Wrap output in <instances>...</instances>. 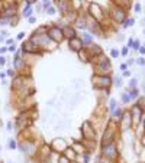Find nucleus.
Instances as JSON below:
<instances>
[{"mask_svg": "<svg viewBox=\"0 0 145 163\" xmlns=\"http://www.w3.org/2000/svg\"><path fill=\"white\" fill-rule=\"evenodd\" d=\"M116 131H118V127L115 126V121L110 120L103 131V136H102V147L106 144H110L116 140Z\"/></svg>", "mask_w": 145, "mask_h": 163, "instance_id": "f257e3e1", "label": "nucleus"}, {"mask_svg": "<svg viewBox=\"0 0 145 163\" xmlns=\"http://www.w3.org/2000/svg\"><path fill=\"white\" fill-rule=\"evenodd\" d=\"M32 115H34L32 110H25L23 113H21L18 115V118H16V128L18 130H26L28 127H31L32 126V120H34Z\"/></svg>", "mask_w": 145, "mask_h": 163, "instance_id": "f03ea898", "label": "nucleus"}, {"mask_svg": "<svg viewBox=\"0 0 145 163\" xmlns=\"http://www.w3.org/2000/svg\"><path fill=\"white\" fill-rule=\"evenodd\" d=\"M91 82H93V87L96 90H104V88H109L113 84V81L109 75H93Z\"/></svg>", "mask_w": 145, "mask_h": 163, "instance_id": "7ed1b4c3", "label": "nucleus"}, {"mask_svg": "<svg viewBox=\"0 0 145 163\" xmlns=\"http://www.w3.org/2000/svg\"><path fill=\"white\" fill-rule=\"evenodd\" d=\"M118 154L119 153H118V147H116V143L115 141L102 147V157H104L106 160H109L112 163L118 159Z\"/></svg>", "mask_w": 145, "mask_h": 163, "instance_id": "20e7f679", "label": "nucleus"}, {"mask_svg": "<svg viewBox=\"0 0 145 163\" xmlns=\"http://www.w3.org/2000/svg\"><path fill=\"white\" fill-rule=\"evenodd\" d=\"M110 16L112 19L116 22V23H123L126 19H128V13H126V9L120 5H116L113 6L112 12H110Z\"/></svg>", "mask_w": 145, "mask_h": 163, "instance_id": "39448f33", "label": "nucleus"}, {"mask_svg": "<svg viewBox=\"0 0 145 163\" xmlns=\"http://www.w3.org/2000/svg\"><path fill=\"white\" fill-rule=\"evenodd\" d=\"M80 133H81V139L83 140H94L96 139V131H94V127L91 126L90 121H84L81 128H80Z\"/></svg>", "mask_w": 145, "mask_h": 163, "instance_id": "423d86ee", "label": "nucleus"}, {"mask_svg": "<svg viewBox=\"0 0 145 163\" xmlns=\"http://www.w3.org/2000/svg\"><path fill=\"white\" fill-rule=\"evenodd\" d=\"M19 147H21L22 153H23L26 157H34V156L38 154V151H36V144H35L32 140H25Z\"/></svg>", "mask_w": 145, "mask_h": 163, "instance_id": "0eeeda50", "label": "nucleus"}, {"mask_svg": "<svg viewBox=\"0 0 145 163\" xmlns=\"http://www.w3.org/2000/svg\"><path fill=\"white\" fill-rule=\"evenodd\" d=\"M47 35L49 36V39L54 42V43H61L64 41V36H63V29L61 26H51L48 28V32Z\"/></svg>", "mask_w": 145, "mask_h": 163, "instance_id": "6e6552de", "label": "nucleus"}, {"mask_svg": "<svg viewBox=\"0 0 145 163\" xmlns=\"http://www.w3.org/2000/svg\"><path fill=\"white\" fill-rule=\"evenodd\" d=\"M89 13H90V18L94 19L96 22H102L104 19V13H103V9L97 5V3H91L90 7H89Z\"/></svg>", "mask_w": 145, "mask_h": 163, "instance_id": "1a4fd4ad", "label": "nucleus"}, {"mask_svg": "<svg viewBox=\"0 0 145 163\" xmlns=\"http://www.w3.org/2000/svg\"><path fill=\"white\" fill-rule=\"evenodd\" d=\"M49 146H51L52 151H55V153H58V154H63V151L68 147V143H67L64 139H61V137L58 139V137H57V139L52 140V143H51Z\"/></svg>", "mask_w": 145, "mask_h": 163, "instance_id": "9d476101", "label": "nucleus"}, {"mask_svg": "<svg viewBox=\"0 0 145 163\" xmlns=\"http://www.w3.org/2000/svg\"><path fill=\"white\" fill-rule=\"evenodd\" d=\"M131 117H132V121L135 123H139L142 121V117H144V105H141L139 103L135 104L131 110Z\"/></svg>", "mask_w": 145, "mask_h": 163, "instance_id": "9b49d317", "label": "nucleus"}, {"mask_svg": "<svg viewBox=\"0 0 145 163\" xmlns=\"http://www.w3.org/2000/svg\"><path fill=\"white\" fill-rule=\"evenodd\" d=\"M94 75H110L112 72V65H110V61H106L104 64H100V65H94Z\"/></svg>", "mask_w": 145, "mask_h": 163, "instance_id": "f8f14e48", "label": "nucleus"}, {"mask_svg": "<svg viewBox=\"0 0 145 163\" xmlns=\"http://www.w3.org/2000/svg\"><path fill=\"white\" fill-rule=\"evenodd\" d=\"M22 51H23L25 54H41L42 49H39L31 39H28V41H25V42L22 43Z\"/></svg>", "mask_w": 145, "mask_h": 163, "instance_id": "ddd939ff", "label": "nucleus"}, {"mask_svg": "<svg viewBox=\"0 0 145 163\" xmlns=\"http://www.w3.org/2000/svg\"><path fill=\"white\" fill-rule=\"evenodd\" d=\"M132 117H131V113H125L123 114V117L120 118V121L118 123V126L120 127V130H123V131H126V130H129L131 127H132Z\"/></svg>", "mask_w": 145, "mask_h": 163, "instance_id": "4468645a", "label": "nucleus"}, {"mask_svg": "<svg viewBox=\"0 0 145 163\" xmlns=\"http://www.w3.org/2000/svg\"><path fill=\"white\" fill-rule=\"evenodd\" d=\"M68 48L71 51H74V52H80L81 49H84V45H83V41L78 36H76V38L68 41Z\"/></svg>", "mask_w": 145, "mask_h": 163, "instance_id": "2eb2a0df", "label": "nucleus"}, {"mask_svg": "<svg viewBox=\"0 0 145 163\" xmlns=\"http://www.w3.org/2000/svg\"><path fill=\"white\" fill-rule=\"evenodd\" d=\"M63 29V36H64V39H73V38H76L77 36V31H76V28L74 26H71V25H65V26H63L61 28Z\"/></svg>", "mask_w": 145, "mask_h": 163, "instance_id": "dca6fc26", "label": "nucleus"}, {"mask_svg": "<svg viewBox=\"0 0 145 163\" xmlns=\"http://www.w3.org/2000/svg\"><path fill=\"white\" fill-rule=\"evenodd\" d=\"M86 51H87V54H89V56H90V59L91 58H94V56H99V55H102L103 54V49H102V46H99V45H90L89 48H86Z\"/></svg>", "mask_w": 145, "mask_h": 163, "instance_id": "f3484780", "label": "nucleus"}, {"mask_svg": "<svg viewBox=\"0 0 145 163\" xmlns=\"http://www.w3.org/2000/svg\"><path fill=\"white\" fill-rule=\"evenodd\" d=\"M58 9L61 10V13L65 16L70 13V9H71V3L70 0H58Z\"/></svg>", "mask_w": 145, "mask_h": 163, "instance_id": "a211bd4d", "label": "nucleus"}, {"mask_svg": "<svg viewBox=\"0 0 145 163\" xmlns=\"http://www.w3.org/2000/svg\"><path fill=\"white\" fill-rule=\"evenodd\" d=\"M63 156H64V157H67V159H68L70 162H76V160H77V156H78V154H77V153L74 151V149H73L71 146H68V147H67V149H65V150L63 151Z\"/></svg>", "mask_w": 145, "mask_h": 163, "instance_id": "6ab92c4d", "label": "nucleus"}, {"mask_svg": "<svg viewBox=\"0 0 145 163\" xmlns=\"http://www.w3.org/2000/svg\"><path fill=\"white\" fill-rule=\"evenodd\" d=\"M87 20H86V16H77V19H76V22H74V25H76V28L77 29H81V31H86L87 29Z\"/></svg>", "mask_w": 145, "mask_h": 163, "instance_id": "aec40b11", "label": "nucleus"}, {"mask_svg": "<svg viewBox=\"0 0 145 163\" xmlns=\"http://www.w3.org/2000/svg\"><path fill=\"white\" fill-rule=\"evenodd\" d=\"M80 39L83 41V45H84V46H90V45H93V36H91V33H90V32L83 31V33H81V38H80Z\"/></svg>", "mask_w": 145, "mask_h": 163, "instance_id": "412c9836", "label": "nucleus"}, {"mask_svg": "<svg viewBox=\"0 0 145 163\" xmlns=\"http://www.w3.org/2000/svg\"><path fill=\"white\" fill-rule=\"evenodd\" d=\"M71 147L74 149V151H76L77 154H84V153L87 151L86 147H84V144H83V141H78V140H76V141L73 143Z\"/></svg>", "mask_w": 145, "mask_h": 163, "instance_id": "4be33fe9", "label": "nucleus"}, {"mask_svg": "<svg viewBox=\"0 0 145 163\" xmlns=\"http://www.w3.org/2000/svg\"><path fill=\"white\" fill-rule=\"evenodd\" d=\"M13 65H15V71H22L23 67H25V61H23V56H16L15 55V59H13Z\"/></svg>", "mask_w": 145, "mask_h": 163, "instance_id": "5701e85b", "label": "nucleus"}, {"mask_svg": "<svg viewBox=\"0 0 145 163\" xmlns=\"http://www.w3.org/2000/svg\"><path fill=\"white\" fill-rule=\"evenodd\" d=\"M78 54V58H80V61H83V62H87V61H90V56H89V54H87V51H86V48L84 49H81L80 52H77Z\"/></svg>", "mask_w": 145, "mask_h": 163, "instance_id": "b1692460", "label": "nucleus"}, {"mask_svg": "<svg viewBox=\"0 0 145 163\" xmlns=\"http://www.w3.org/2000/svg\"><path fill=\"white\" fill-rule=\"evenodd\" d=\"M116 108H118V104H116V100H110V103H109V110H110V114H113L115 111H116Z\"/></svg>", "mask_w": 145, "mask_h": 163, "instance_id": "393cba45", "label": "nucleus"}, {"mask_svg": "<svg viewBox=\"0 0 145 163\" xmlns=\"http://www.w3.org/2000/svg\"><path fill=\"white\" fill-rule=\"evenodd\" d=\"M133 23H135V20H133L132 18H128V19L123 22V28H131V26H133Z\"/></svg>", "mask_w": 145, "mask_h": 163, "instance_id": "a878e982", "label": "nucleus"}, {"mask_svg": "<svg viewBox=\"0 0 145 163\" xmlns=\"http://www.w3.org/2000/svg\"><path fill=\"white\" fill-rule=\"evenodd\" d=\"M120 100H122V103H123V104H128V103L131 101V95H129V92L122 94V95H120Z\"/></svg>", "mask_w": 145, "mask_h": 163, "instance_id": "bb28decb", "label": "nucleus"}, {"mask_svg": "<svg viewBox=\"0 0 145 163\" xmlns=\"http://www.w3.org/2000/svg\"><path fill=\"white\" fill-rule=\"evenodd\" d=\"M8 146H9V149H10V150H15V149H18V143H16V140H15V139H10Z\"/></svg>", "mask_w": 145, "mask_h": 163, "instance_id": "cd10ccee", "label": "nucleus"}, {"mask_svg": "<svg viewBox=\"0 0 145 163\" xmlns=\"http://www.w3.org/2000/svg\"><path fill=\"white\" fill-rule=\"evenodd\" d=\"M129 95H131V100H132V98H138V95H139V91H138L136 88H133V90H129Z\"/></svg>", "mask_w": 145, "mask_h": 163, "instance_id": "c85d7f7f", "label": "nucleus"}, {"mask_svg": "<svg viewBox=\"0 0 145 163\" xmlns=\"http://www.w3.org/2000/svg\"><path fill=\"white\" fill-rule=\"evenodd\" d=\"M31 13H32V7L28 6V7L23 10V16H25V18H31Z\"/></svg>", "mask_w": 145, "mask_h": 163, "instance_id": "c756f323", "label": "nucleus"}, {"mask_svg": "<svg viewBox=\"0 0 145 163\" xmlns=\"http://www.w3.org/2000/svg\"><path fill=\"white\" fill-rule=\"evenodd\" d=\"M136 78H132L131 79V82H129V90H133V88H136Z\"/></svg>", "mask_w": 145, "mask_h": 163, "instance_id": "7c9ffc66", "label": "nucleus"}, {"mask_svg": "<svg viewBox=\"0 0 145 163\" xmlns=\"http://www.w3.org/2000/svg\"><path fill=\"white\" fill-rule=\"evenodd\" d=\"M58 163H71V162H70L67 157H64V156L61 154V156H60V159H58Z\"/></svg>", "mask_w": 145, "mask_h": 163, "instance_id": "2f4dec72", "label": "nucleus"}, {"mask_svg": "<svg viewBox=\"0 0 145 163\" xmlns=\"http://www.w3.org/2000/svg\"><path fill=\"white\" fill-rule=\"evenodd\" d=\"M110 56H112V58H118V56H119L118 49H110Z\"/></svg>", "mask_w": 145, "mask_h": 163, "instance_id": "473e14b6", "label": "nucleus"}, {"mask_svg": "<svg viewBox=\"0 0 145 163\" xmlns=\"http://www.w3.org/2000/svg\"><path fill=\"white\" fill-rule=\"evenodd\" d=\"M47 13H48V15H51V16H52V15H55V7L49 6V7L47 9Z\"/></svg>", "mask_w": 145, "mask_h": 163, "instance_id": "72a5a7b5", "label": "nucleus"}, {"mask_svg": "<svg viewBox=\"0 0 145 163\" xmlns=\"http://www.w3.org/2000/svg\"><path fill=\"white\" fill-rule=\"evenodd\" d=\"M115 85L119 88V87H122V79H120V77H116V79H115Z\"/></svg>", "mask_w": 145, "mask_h": 163, "instance_id": "f704fd0d", "label": "nucleus"}, {"mask_svg": "<svg viewBox=\"0 0 145 163\" xmlns=\"http://www.w3.org/2000/svg\"><path fill=\"white\" fill-rule=\"evenodd\" d=\"M96 163H112V162H109V160H106L104 157H99Z\"/></svg>", "mask_w": 145, "mask_h": 163, "instance_id": "c9c22d12", "label": "nucleus"}, {"mask_svg": "<svg viewBox=\"0 0 145 163\" xmlns=\"http://www.w3.org/2000/svg\"><path fill=\"white\" fill-rule=\"evenodd\" d=\"M6 62H8V61H6V58H5L3 55H0V67H3Z\"/></svg>", "mask_w": 145, "mask_h": 163, "instance_id": "e433bc0d", "label": "nucleus"}, {"mask_svg": "<svg viewBox=\"0 0 145 163\" xmlns=\"http://www.w3.org/2000/svg\"><path fill=\"white\" fill-rule=\"evenodd\" d=\"M136 64H138V65H145V59H144V58H138V59H136Z\"/></svg>", "mask_w": 145, "mask_h": 163, "instance_id": "4c0bfd02", "label": "nucleus"}, {"mask_svg": "<svg viewBox=\"0 0 145 163\" xmlns=\"http://www.w3.org/2000/svg\"><path fill=\"white\" fill-rule=\"evenodd\" d=\"M8 51L9 52H16V46L15 45H10V46H8Z\"/></svg>", "mask_w": 145, "mask_h": 163, "instance_id": "58836bf2", "label": "nucleus"}, {"mask_svg": "<svg viewBox=\"0 0 145 163\" xmlns=\"http://www.w3.org/2000/svg\"><path fill=\"white\" fill-rule=\"evenodd\" d=\"M6 75H8V77H15V71H12V68H10V69H8Z\"/></svg>", "mask_w": 145, "mask_h": 163, "instance_id": "ea45409f", "label": "nucleus"}, {"mask_svg": "<svg viewBox=\"0 0 145 163\" xmlns=\"http://www.w3.org/2000/svg\"><path fill=\"white\" fill-rule=\"evenodd\" d=\"M6 43L10 46V45H15V41H13V39H10V38H8V39H6Z\"/></svg>", "mask_w": 145, "mask_h": 163, "instance_id": "a19ab883", "label": "nucleus"}, {"mask_svg": "<svg viewBox=\"0 0 145 163\" xmlns=\"http://www.w3.org/2000/svg\"><path fill=\"white\" fill-rule=\"evenodd\" d=\"M23 36H25V33H23V32H21V33L16 36V39H18V41H22V39H23Z\"/></svg>", "mask_w": 145, "mask_h": 163, "instance_id": "79ce46f5", "label": "nucleus"}, {"mask_svg": "<svg viewBox=\"0 0 145 163\" xmlns=\"http://www.w3.org/2000/svg\"><path fill=\"white\" fill-rule=\"evenodd\" d=\"M8 51V46H3V48H0V55H3L5 52Z\"/></svg>", "mask_w": 145, "mask_h": 163, "instance_id": "37998d69", "label": "nucleus"}, {"mask_svg": "<svg viewBox=\"0 0 145 163\" xmlns=\"http://www.w3.org/2000/svg\"><path fill=\"white\" fill-rule=\"evenodd\" d=\"M135 12L136 13H141V6L139 5H135Z\"/></svg>", "mask_w": 145, "mask_h": 163, "instance_id": "c03bdc74", "label": "nucleus"}, {"mask_svg": "<svg viewBox=\"0 0 145 163\" xmlns=\"http://www.w3.org/2000/svg\"><path fill=\"white\" fill-rule=\"evenodd\" d=\"M6 127H8L6 130H8V131H10V130H12V123H10V121H8V124H6Z\"/></svg>", "mask_w": 145, "mask_h": 163, "instance_id": "a18cd8bd", "label": "nucleus"}, {"mask_svg": "<svg viewBox=\"0 0 145 163\" xmlns=\"http://www.w3.org/2000/svg\"><path fill=\"white\" fill-rule=\"evenodd\" d=\"M35 22H36V18L31 16V18H29V23H35Z\"/></svg>", "mask_w": 145, "mask_h": 163, "instance_id": "49530a36", "label": "nucleus"}, {"mask_svg": "<svg viewBox=\"0 0 145 163\" xmlns=\"http://www.w3.org/2000/svg\"><path fill=\"white\" fill-rule=\"evenodd\" d=\"M122 55H123V56L128 55V48H123V49H122Z\"/></svg>", "mask_w": 145, "mask_h": 163, "instance_id": "de8ad7c7", "label": "nucleus"}, {"mask_svg": "<svg viewBox=\"0 0 145 163\" xmlns=\"http://www.w3.org/2000/svg\"><path fill=\"white\" fill-rule=\"evenodd\" d=\"M141 144H142V146L145 147V134H144V136L141 137Z\"/></svg>", "mask_w": 145, "mask_h": 163, "instance_id": "09e8293b", "label": "nucleus"}, {"mask_svg": "<svg viewBox=\"0 0 145 163\" xmlns=\"http://www.w3.org/2000/svg\"><path fill=\"white\" fill-rule=\"evenodd\" d=\"M126 68H128V65H126V64H122V65H120V69L126 71Z\"/></svg>", "mask_w": 145, "mask_h": 163, "instance_id": "8fccbe9b", "label": "nucleus"}, {"mask_svg": "<svg viewBox=\"0 0 145 163\" xmlns=\"http://www.w3.org/2000/svg\"><path fill=\"white\" fill-rule=\"evenodd\" d=\"M131 75V71H123V77H129Z\"/></svg>", "mask_w": 145, "mask_h": 163, "instance_id": "3c124183", "label": "nucleus"}, {"mask_svg": "<svg viewBox=\"0 0 145 163\" xmlns=\"http://www.w3.org/2000/svg\"><path fill=\"white\" fill-rule=\"evenodd\" d=\"M138 51H139V52H141V54H142V55H144V54H145V48H141V46H139V49H138Z\"/></svg>", "mask_w": 145, "mask_h": 163, "instance_id": "603ef678", "label": "nucleus"}, {"mask_svg": "<svg viewBox=\"0 0 145 163\" xmlns=\"http://www.w3.org/2000/svg\"><path fill=\"white\" fill-rule=\"evenodd\" d=\"M35 2H36V0H26L28 5H32V3H35Z\"/></svg>", "mask_w": 145, "mask_h": 163, "instance_id": "864d4df0", "label": "nucleus"}, {"mask_svg": "<svg viewBox=\"0 0 145 163\" xmlns=\"http://www.w3.org/2000/svg\"><path fill=\"white\" fill-rule=\"evenodd\" d=\"M133 62H135V61H133V59H129V61H128V65H132V64H133Z\"/></svg>", "mask_w": 145, "mask_h": 163, "instance_id": "5fc2aeb1", "label": "nucleus"}, {"mask_svg": "<svg viewBox=\"0 0 145 163\" xmlns=\"http://www.w3.org/2000/svg\"><path fill=\"white\" fill-rule=\"evenodd\" d=\"M3 16V9H2V6H0V18Z\"/></svg>", "mask_w": 145, "mask_h": 163, "instance_id": "6e6d98bb", "label": "nucleus"}, {"mask_svg": "<svg viewBox=\"0 0 145 163\" xmlns=\"http://www.w3.org/2000/svg\"><path fill=\"white\" fill-rule=\"evenodd\" d=\"M144 91H145V82H144Z\"/></svg>", "mask_w": 145, "mask_h": 163, "instance_id": "4d7b16f0", "label": "nucleus"}, {"mask_svg": "<svg viewBox=\"0 0 145 163\" xmlns=\"http://www.w3.org/2000/svg\"><path fill=\"white\" fill-rule=\"evenodd\" d=\"M144 127H145V118H144Z\"/></svg>", "mask_w": 145, "mask_h": 163, "instance_id": "13d9d810", "label": "nucleus"}, {"mask_svg": "<svg viewBox=\"0 0 145 163\" xmlns=\"http://www.w3.org/2000/svg\"><path fill=\"white\" fill-rule=\"evenodd\" d=\"M0 151H2V146H0Z\"/></svg>", "mask_w": 145, "mask_h": 163, "instance_id": "bf43d9fd", "label": "nucleus"}, {"mask_svg": "<svg viewBox=\"0 0 145 163\" xmlns=\"http://www.w3.org/2000/svg\"><path fill=\"white\" fill-rule=\"evenodd\" d=\"M71 163H77V162H71Z\"/></svg>", "mask_w": 145, "mask_h": 163, "instance_id": "052dcab7", "label": "nucleus"}, {"mask_svg": "<svg viewBox=\"0 0 145 163\" xmlns=\"http://www.w3.org/2000/svg\"><path fill=\"white\" fill-rule=\"evenodd\" d=\"M9 163H13V162H9Z\"/></svg>", "mask_w": 145, "mask_h": 163, "instance_id": "680f3d73", "label": "nucleus"}, {"mask_svg": "<svg viewBox=\"0 0 145 163\" xmlns=\"http://www.w3.org/2000/svg\"><path fill=\"white\" fill-rule=\"evenodd\" d=\"M144 48H145V45H144Z\"/></svg>", "mask_w": 145, "mask_h": 163, "instance_id": "e2e57ef3", "label": "nucleus"}, {"mask_svg": "<svg viewBox=\"0 0 145 163\" xmlns=\"http://www.w3.org/2000/svg\"><path fill=\"white\" fill-rule=\"evenodd\" d=\"M144 33H145V31H144Z\"/></svg>", "mask_w": 145, "mask_h": 163, "instance_id": "0e129e2a", "label": "nucleus"}]
</instances>
